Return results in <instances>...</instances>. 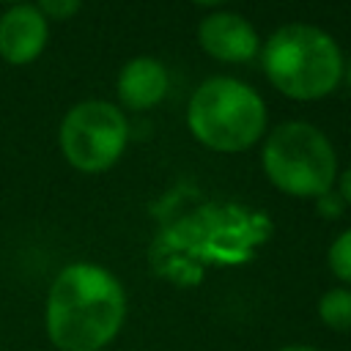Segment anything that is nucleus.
Masks as SVG:
<instances>
[{"instance_id": "obj_5", "label": "nucleus", "mask_w": 351, "mask_h": 351, "mask_svg": "<svg viewBox=\"0 0 351 351\" xmlns=\"http://www.w3.org/2000/svg\"><path fill=\"white\" fill-rule=\"evenodd\" d=\"M129 143V121L123 110L104 99H85L66 110L58 126L63 159L80 173L110 170Z\"/></svg>"}, {"instance_id": "obj_10", "label": "nucleus", "mask_w": 351, "mask_h": 351, "mask_svg": "<svg viewBox=\"0 0 351 351\" xmlns=\"http://www.w3.org/2000/svg\"><path fill=\"white\" fill-rule=\"evenodd\" d=\"M326 261H329L332 274H335L337 280H343V282L351 285V228L343 230V233L332 241Z\"/></svg>"}, {"instance_id": "obj_4", "label": "nucleus", "mask_w": 351, "mask_h": 351, "mask_svg": "<svg viewBox=\"0 0 351 351\" xmlns=\"http://www.w3.org/2000/svg\"><path fill=\"white\" fill-rule=\"evenodd\" d=\"M261 165L269 181L293 197H318L337 178V156L329 137L307 121H285L271 129Z\"/></svg>"}, {"instance_id": "obj_12", "label": "nucleus", "mask_w": 351, "mask_h": 351, "mask_svg": "<svg viewBox=\"0 0 351 351\" xmlns=\"http://www.w3.org/2000/svg\"><path fill=\"white\" fill-rule=\"evenodd\" d=\"M343 197L340 195H332V189L329 192H324V195H318V211L321 214H329V217H340L343 214Z\"/></svg>"}, {"instance_id": "obj_3", "label": "nucleus", "mask_w": 351, "mask_h": 351, "mask_svg": "<svg viewBox=\"0 0 351 351\" xmlns=\"http://www.w3.org/2000/svg\"><path fill=\"white\" fill-rule=\"evenodd\" d=\"M266 104L261 93L236 77L203 80L186 104V126L197 143L219 154L252 148L266 132Z\"/></svg>"}, {"instance_id": "obj_6", "label": "nucleus", "mask_w": 351, "mask_h": 351, "mask_svg": "<svg viewBox=\"0 0 351 351\" xmlns=\"http://www.w3.org/2000/svg\"><path fill=\"white\" fill-rule=\"evenodd\" d=\"M49 19L30 3H8L0 11V60L8 66L36 63L49 44Z\"/></svg>"}, {"instance_id": "obj_7", "label": "nucleus", "mask_w": 351, "mask_h": 351, "mask_svg": "<svg viewBox=\"0 0 351 351\" xmlns=\"http://www.w3.org/2000/svg\"><path fill=\"white\" fill-rule=\"evenodd\" d=\"M200 49L219 63H247L261 52V36L236 11H211L197 22Z\"/></svg>"}, {"instance_id": "obj_15", "label": "nucleus", "mask_w": 351, "mask_h": 351, "mask_svg": "<svg viewBox=\"0 0 351 351\" xmlns=\"http://www.w3.org/2000/svg\"><path fill=\"white\" fill-rule=\"evenodd\" d=\"M280 351H318V348H313V346H285Z\"/></svg>"}, {"instance_id": "obj_8", "label": "nucleus", "mask_w": 351, "mask_h": 351, "mask_svg": "<svg viewBox=\"0 0 351 351\" xmlns=\"http://www.w3.org/2000/svg\"><path fill=\"white\" fill-rule=\"evenodd\" d=\"M170 88V77L162 60L151 55H137L126 60L115 80V93L123 110L143 112L156 107Z\"/></svg>"}, {"instance_id": "obj_16", "label": "nucleus", "mask_w": 351, "mask_h": 351, "mask_svg": "<svg viewBox=\"0 0 351 351\" xmlns=\"http://www.w3.org/2000/svg\"><path fill=\"white\" fill-rule=\"evenodd\" d=\"M3 5H8V3H22V0H0Z\"/></svg>"}, {"instance_id": "obj_14", "label": "nucleus", "mask_w": 351, "mask_h": 351, "mask_svg": "<svg viewBox=\"0 0 351 351\" xmlns=\"http://www.w3.org/2000/svg\"><path fill=\"white\" fill-rule=\"evenodd\" d=\"M189 3L203 5V8H219V5H222V3H228V0H189Z\"/></svg>"}, {"instance_id": "obj_13", "label": "nucleus", "mask_w": 351, "mask_h": 351, "mask_svg": "<svg viewBox=\"0 0 351 351\" xmlns=\"http://www.w3.org/2000/svg\"><path fill=\"white\" fill-rule=\"evenodd\" d=\"M340 197L346 206H351V167L340 173Z\"/></svg>"}, {"instance_id": "obj_9", "label": "nucleus", "mask_w": 351, "mask_h": 351, "mask_svg": "<svg viewBox=\"0 0 351 351\" xmlns=\"http://www.w3.org/2000/svg\"><path fill=\"white\" fill-rule=\"evenodd\" d=\"M321 321L335 332H351V288H332L318 299Z\"/></svg>"}, {"instance_id": "obj_1", "label": "nucleus", "mask_w": 351, "mask_h": 351, "mask_svg": "<svg viewBox=\"0 0 351 351\" xmlns=\"http://www.w3.org/2000/svg\"><path fill=\"white\" fill-rule=\"evenodd\" d=\"M123 318L126 291L99 263H69L49 282L44 332L58 351H101L115 340Z\"/></svg>"}, {"instance_id": "obj_11", "label": "nucleus", "mask_w": 351, "mask_h": 351, "mask_svg": "<svg viewBox=\"0 0 351 351\" xmlns=\"http://www.w3.org/2000/svg\"><path fill=\"white\" fill-rule=\"evenodd\" d=\"M49 22H66L80 14L82 0H30Z\"/></svg>"}, {"instance_id": "obj_2", "label": "nucleus", "mask_w": 351, "mask_h": 351, "mask_svg": "<svg viewBox=\"0 0 351 351\" xmlns=\"http://www.w3.org/2000/svg\"><path fill=\"white\" fill-rule=\"evenodd\" d=\"M258 55L266 80L282 96L296 101H318L343 80V52L318 25H280L261 44Z\"/></svg>"}]
</instances>
